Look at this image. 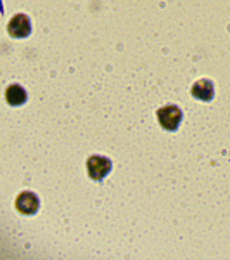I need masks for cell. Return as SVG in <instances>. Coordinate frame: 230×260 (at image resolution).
Masks as SVG:
<instances>
[{
	"mask_svg": "<svg viewBox=\"0 0 230 260\" xmlns=\"http://www.w3.org/2000/svg\"><path fill=\"white\" fill-rule=\"evenodd\" d=\"M39 198L33 192H21L18 200H16V208H18V212L24 213V215H33L39 210Z\"/></svg>",
	"mask_w": 230,
	"mask_h": 260,
	"instance_id": "4",
	"label": "cell"
},
{
	"mask_svg": "<svg viewBox=\"0 0 230 260\" xmlns=\"http://www.w3.org/2000/svg\"><path fill=\"white\" fill-rule=\"evenodd\" d=\"M158 120L165 130H177L182 121V111L177 106H165L158 111Z\"/></svg>",
	"mask_w": 230,
	"mask_h": 260,
	"instance_id": "1",
	"label": "cell"
},
{
	"mask_svg": "<svg viewBox=\"0 0 230 260\" xmlns=\"http://www.w3.org/2000/svg\"><path fill=\"white\" fill-rule=\"evenodd\" d=\"M7 31H9V35L14 37V39H24V37H28L31 31L30 18L24 14L14 16V18L11 19L9 26H7Z\"/></svg>",
	"mask_w": 230,
	"mask_h": 260,
	"instance_id": "3",
	"label": "cell"
},
{
	"mask_svg": "<svg viewBox=\"0 0 230 260\" xmlns=\"http://www.w3.org/2000/svg\"><path fill=\"white\" fill-rule=\"evenodd\" d=\"M6 101L11 106H21L26 101V90L21 85H11L6 90Z\"/></svg>",
	"mask_w": 230,
	"mask_h": 260,
	"instance_id": "6",
	"label": "cell"
},
{
	"mask_svg": "<svg viewBox=\"0 0 230 260\" xmlns=\"http://www.w3.org/2000/svg\"><path fill=\"white\" fill-rule=\"evenodd\" d=\"M192 95L199 101H211L215 95V89L210 80H199L192 85Z\"/></svg>",
	"mask_w": 230,
	"mask_h": 260,
	"instance_id": "5",
	"label": "cell"
},
{
	"mask_svg": "<svg viewBox=\"0 0 230 260\" xmlns=\"http://www.w3.org/2000/svg\"><path fill=\"white\" fill-rule=\"evenodd\" d=\"M87 170H89L90 179L102 180L107 174H109L111 161L104 156H90L89 160H87Z\"/></svg>",
	"mask_w": 230,
	"mask_h": 260,
	"instance_id": "2",
	"label": "cell"
}]
</instances>
